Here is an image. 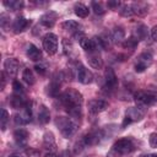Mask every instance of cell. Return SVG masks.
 I'll use <instances>...</instances> for the list:
<instances>
[{"instance_id":"obj_28","label":"cell","mask_w":157,"mask_h":157,"mask_svg":"<svg viewBox=\"0 0 157 157\" xmlns=\"http://www.w3.org/2000/svg\"><path fill=\"white\" fill-rule=\"evenodd\" d=\"M4 6L7 9V10H11V11H15V10H20L22 6H23V2L22 1H18V0H6L2 2Z\"/></svg>"},{"instance_id":"obj_36","label":"cell","mask_w":157,"mask_h":157,"mask_svg":"<svg viewBox=\"0 0 157 157\" xmlns=\"http://www.w3.org/2000/svg\"><path fill=\"white\" fill-rule=\"evenodd\" d=\"M148 142H150V146H151V147L157 148V132H153V134L150 135Z\"/></svg>"},{"instance_id":"obj_12","label":"cell","mask_w":157,"mask_h":157,"mask_svg":"<svg viewBox=\"0 0 157 157\" xmlns=\"http://www.w3.org/2000/svg\"><path fill=\"white\" fill-rule=\"evenodd\" d=\"M104 82H105V86L109 88V90H113L117 87L118 85V77L114 72V70L112 67H107L105 71H104Z\"/></svg>"},{"instance_id":"obj_44","label":"cell","mask_w":157,"mask_h":157,"mask_svg":"<svg viewBox=\"0 0 157 157\" xmlns=\"http://www.w3.org/2000/svg\"><path fill=\"white\" fill-rule=\"evenodd\" d=\"M10 157H20V156H15V155H13V156H10Z\"/></svg>"},{"instance_id":"obj_38","label":"cell","mask_w":157,"mask_h":157,"mask_svg":"<svg viewBox=\"0 0 157 157\" xmlns=\"http://www.w3.org/2000/svg\"><path fill=\"white\" fill-rule=\"evenodd\" d=\"M107 157H121V155H119L117 151H114L113 148L108 152V155H107Z\"/></svg>"},{"instance_id":"obj_9","label":"cell","mask_w":157,"mask_h":157,"mask_svg":"<svg viewBox=\"0 0 157 157\" xmlns=\"http://www.w3.org/2000/svg\"><path fill=\"white\" fill-rule=\"evenodd\" d=\"M76 78L83 83V85H88L93 81V74L87 69L83 65L81 64H77V69H76Z\"/></svg>"},{"instance_id":"obj_33","label":"cell","mask_w":157,"mask_h":157,"mask_svg":"<svg viewBox=\"0 0 157 157\" xmlns=\"http://www.w3.org/2000/svg\"><path fill=\"white\" fill-rule=\"evenodd\" d=\"M91 6H92V10L94 11L96 15H103L105 12V10L103 9L102 4L101 2H97V1H92L91 2Z\"/></svg>"},{"instance_id":"obj_4","label":"cell","mask_w":157,"mask_h":157,"mask_svg":"<svg viewBox=\"0 0 157 157\" xmlns=\"http://www.w3.org/2000/svg\"><path fill=\"white\" fill-rule=\"evenodd\" d=\"M114 151H117L119 155H126V153H130L135 150V145L132 142L131 139L129 137H123V139H119L114 142L113 147H112Z\"/></svg>"},{"instance_id":"obj_20","label":"cell","mask_w":157,"mask_h":157,"mask_svg":"<svg viewBox=\"0 0 157 157\" xmlns=\"http://www.w3.org/2000/svg\"><path fill=\"white\" fill-rule=\"evenodd\" d=\"M38 120H39V123H42V124H47V123H49V120H50L49 109H48L44 104H42V105L38 108Z\"/></svg>"},{"instance_id":"obj_15","label":"cell","mask_w":157,"mask_h":157,"mask_svg":"<svg viewBox=\"0 0 157 157\" xmlns=\"http://www.w3.org/2000/svg\"><path fill=\"white\" fill-rule=\"evenodd\" d=\"M87 60H88V64L93 69H97L98 70V69H102V66H103V60H102L98 50L92 52V53H88V59Z\"/></svg>"},{"instance_id":"obj_23","label":"cell","mask_w":157,"mask_h":157,"mask_svg":"<svg viewBox=\"0 0 157 157\" xmlns=\"http://www.w3.org/2000/svg\"><path fill=\"white\" fill-rule=\"evenodd\" d=\"M110 38H112V42H114V43L121 42V40L125 38V32H124V29H123L121 27H115V28L112 31Z\"/></svg>"},{"instance_id":"obj_3","label":"cell","mask_w":157,"mask_h":157,"mask_svg":"<svg viewBox=\"0 0 157 157\" xmlns=\"http://www.w3.org/2000/svg\"><path fill=\"white\" fill-rule=\"evenodd\" d=\"M134 99H135L137 107H140V108H142V107H148V105L153 104L155 102H157V101H156V97L153 96V93H152L150 90L135 92Z\"/></svg>"},{"instance_id":"obj_1","label":"cell","mask_w":157,"mask_h":157,"mask_svg":"<svg viewBox=\"0 0 157 157\" xmlns=\"http://www.w3.org/2000/svg\"><path fill=\"white\" fill-rule=\"evenodd\" d=\"M60 101L63 103V105L65 107L66 112L70 114L71 118L76 119L80 118L82 114V102H83V97L82 94L74 90V88H67L60 97Z\"/></svg>"},{"instance_id":"obj_25","label":"cell","mask_w":157,"mask_h":157,"mask_svg":"<svg viewBox=\"0 0 157 157\" xmlns=\"http://www.w3.org/2000/svg\"><path fill=\"white\" fill-rule=\"evenodd\" d=\"M131 5H132V10H134L135 15L144 16L148 12V5H146L144 2H135V4H131Z\"/></svg>"},{"instance_id":"obj_13","label":"cell","mask_w":157,"mask_h":157,"mask_svg":"<svg viewBox=\"0 0 157 157\" xmlns=\"http://www.w3.org/2000/svg\"><path fill=\"white\" fill-rule=\"evenodd\" d=\"M4 69L9 76L13 77V76H16V74L18 71V61L15 58H9L4 61Z\"/></svg>"},{"instance_id":"obj_43","label":"cell","mask_w":157,"mask_h":157,"mask_svg":"<svg viewBox=\"0 0 157 157\" xmlns=\"http://www.w3.org/2000/svg\"><path fill=\"white\" fill-rule=\"evenodd\" d=\"M144 157H157V153H148V155H145Z\"/></svg>"},{"instance_id":"obj_29","label":"cell","mask_w":157,"mask_h":157,"mask_svg":"<svg viewBox=\"0 0 157 157\" xmlns=\"http://www.w3.org/2000/svg\"><path fill=\"white\" fill-rule=\"evenodd\" d=\"M22 78H23V81H25L27 85H33V83L36 82L33 71H32L31 69H25V70H23V72H22Z\"/></svg>"},{"instance_id":"obj_39","label":"cell","mask_w":157,"mask_h":157,"mask_svg":"<svg viewBox=\"0 0 157 157\" xmlns=\"http://www.w3.org/2000/svg\"><path fill=\"white\" fill-rule=\"evenodd\" d=\"M34 69H36V71H37L38 74H42V75H43V74H45V69H44L43 66H38V65H37Z\"/></svg>"},{"instance_id":"obj_8","label":"cell","mask_w":157,"mask_h":157,"mask_svg":"<svg viewBox=\"0 0 157 157\" xmlns=\"http://www.w3.org/2000/svg\"><path fill=\"white\" fill-rule=\"evenodd\" d=\"M151 64H152V55L150 53H141L137 56L134 67L136 72H144Z\"/></svg>"},{"instance_id":"obj_26","label":"cell","mask_w":157,"mask_h":157,"mask_svg":"<svg viewBox=\"0 0 157 157\" xmlns=\"http://www.w3.org/2000/svg\"><path fill=\"white\" fill-rule=\"evenodd\" d=\"M55 20H56V15L53 13V12H49V13H45V15L42 16L40 23L44 25L45 27H53L54 23H55Z\"/></svg>"},{"instance_id":"obj_10","label":"cell","mask_w":157,"mask_h":157,"mask_svg":"<svg viewBox=\"0 0 157 157\" xmlns=\"http://www.w3.org/2000/svg\"><path fill=\"white\" fill-rule=\"evenodd\" d=\"M31 117H32V110H31V104L27 103L25 108H22V112L20 114H16L13 117V120L17 125H25L28 124L31 121Z\"/></svg>"},{"instance_id":"obj_27","label":"cell","mask_w":157,"mask_h":157,"mask_svg":"<svg viewBox=\"0 0 157 157\" xmlns=\"http://www.w3.org/2000/svg\"><path fill=\"white\" fill-rule=\"evenodd\" d=\"M59 91H60V82L53 78V81L48 85V93L52 97H56L59 94Z\"/></svg>"},{"instance_id":"obj_21","label":"cell","mask_w":157,"mask_h":157,"mask_svg":"<svg viewBox=\"0 0 157 157\" xmlns=\"http://www.w3.org/2000/svg\"><path fill=\"white\" fill-rule=\"evenodd\" d=\"M132 37H135L137 40L146 39V37H147V27L145 25H142V23L137 25L135 27V29H134V36Z\"/></svg>"},{"instance_id":"obj_30","label":"cell","mask_w":157,"mask_h":157,"mask_svg":"<svg viewBox=\"0 0 157 157\" xmlns=\"http://www.w3.org/2000/svg\"><path fill=\"white\" fill-rule=\"evenodd\" d=\"M9 120H10V117H9V113L6 109H2L1 110V117H0V128L2 131L6 130L7 128V124H9Z\"/></svg>"},{"instance_id":"obj_2","label":"cell","mask_w":157,"mask_h":157,"mask_svg":"<svg viewBox=\"0 0 157 157\" xmlns=\"http://www.w3.org/2000/svg\"><path fill=\"white\" fill-rule=\"evenodd\" d=\"M55 125L60 130L61 135L66 139L72 136L78 129V124L75 121V119L67 117H58L55 120Z\"/></svg>"},{"instance_id":"obj_40","label":"cell","mask_w":157,"mask_h":157,"mask_svg":"<svg viewBox=\"0 0 157 157\" xmlns=\"http://www.w3.org/2000/svg\"><path fill=\"white\" fill-rule=\"evenodd\" d=\"M108 6L109 7H117V6H119V1H114V2L113 1H109L108 2Z\"/></svg>"},{"instance_id":"obj_16","label":"cell","mask_w":157,"mask_h":157,"mask_svg":"<svg viewBox=\"0 0 157 157\" xmlns=\"http://www.w3.org/2000/svg\"><path fill=\"white\" fill-rule=\"evenodd\" d=\"M27 103L28 102L25 99V96H21V94H15L13 93L12 97H11V99H10V104L15 109H22V108L26 107Z\"/></svg>"},{"instance_id":"obj_6","label":"cell","mask_w":157,"mask_h":157,"mask_svg":"<svg viewBox=\"0 0 157 157\" xmlns=\"http://www.w3.org/2000/svg\"><path fill=\"white\" fill-rule=\"evenodd\" d=\"M43 48L49 55H54L58 52V37L54 33H47L43 37Z\"/></svg>"},{"instance_id":"obj_18","label":"cell","mask_w":157,"mask_h":157,"mask_svg":"<svg viewBox=\"0 0 157 157\" xmlns=\"http://www.w3.org/2000/svg\"><path fill=\"white\" fill-rule=\"evenodd\" d=\"M43 144H44V147L47 150H49L50 152H54V150L56 148V144H55V137L53 135V132H45L44 136H43Z\"/></svg>"},{"instance_id":"obj_35","label":"cell","mask_w":157,"mask_h":157,"mask_svg":"<svg viewBox=\"0 0 157 157\" xmlns=\"http://www.w3.org/2000/svg\"><path fill=\"white\" fill-rule=\"evenodd\" d=\"M63 48H64V53L65 54H70L72 52V43L69 39L64 38L63 39Z\"/></svg>"},{"instance_id":"obj_24","label":"cell","mask_w":157,"mask_h":157,"mask_svg":"<svg viewBox=\"0 0 157 157\" xmlns=\"http://www.w3.org/2000/svg\"><path fill=\"white\" fill-rule=\"evenodd\" d=\"M13 137H15V140H16L17 144L25 145L26 141H27V139H28V132H27V130H25V129H17V130L13 132Z\"/></svg>"},{"instance_id":"obj_37","label":"cell","mask_w":157,"mask_h":157,"mask_svg":"<svg viewBox=\"0 0 157 157\" xmlns=\"http://www.w3.org/2000/svg\"><path fill=\"white\" fill-rule=\"evenodd\" d=\"M151 37H152V39L155 42H157V25L152 27V29H151Z\"/></svg>"},{"instance_id":"obj_22","label":"cell","mask_w":157,"mask_h":157,"mask_svg":"<svg viewBox=\"0 0 157 157\" xmlns=\"http://www.w3.org/2000/svg\"><path fill=\"white\" fill-rule=\"evenodd\" d=\"M74 11H75L76 16L81 17V18L87 17V16H88V13H90L88 7H87V6H85V5H83V4H81V2L75 4V6H74Z\"/></svg>"},{"instance_id":"obj_17","label":"cell","mask_w":157,"mask_h":157,"mask_svg":"<svg viewBox=\"0 0 157 157\" xmlns=\"http://www.w3.org/2000/svg\"><path fill=\"white\" fill-rule=\"evenodd\" d=\"M26 54L28 56V59H31L32 61H38L42 58V52L34 45V44H28L27 45V50Z\"/></svg>"},{"instance_id":"obj_7","label":"cell","mask_w":157,"mask_h":157,"mask_svg":"<svg viewBox=\"0 0 157 157\" xmlns=\"http://www.w3.org/2000/svg\"><path fill=\"white\" fill-rule=\"evenodd\" d=\"M105 136L104 130H94V131H90L88 134H86L81 140L85 144V146H93L101 142V140Z\"/></svg>"},{"instance_id":"obj_32","label":"cell","mask_w":157,"mask_h":157,"mask_svg":"<svg viewBox=\"0 0 157 157\" xmlns=\"http://www.w3.org/2000/svg\"><path fill=\"white\" fill-rule=\"evenodd\" d=\"M137 39L135 37H130L128 39H125V42L123 43V47L124 48H128V49H134L136 45H137Z\"/></svg>"},{"instance_id":"obj_42","label":"cell","mask_w":157,"mask_h":157,"mask_svg":"<svg viewBox=\"0 0 157 157\" xmlns=\"http://www.w3.org/2000/svg\"><path fill=\"white\" fill-rule=\"evenodd\" d=\"M150 91L153 93V96L156 97V101H157V87H153V88H150Z\"/></svg>"},{"instance_id":"obj_5","label":"cell","mask_w":157,"mask_h":157,"mask_svg":"<svg viewBox=\"0 0 157 157\" xmlns=\"http://www.w3.org/2000/svg\"><path fill=\"white\" fill-rule=\"evenodd\" d=\"M145 115V112L140 108V107H130L126 109L125 112V117H124V121H123V126H126V124L134 123V121H140Z\"/></svg>"},{"instance_id":"obj_14","label":"cell","mask_w":157,"mask_h":157,"mask_svg":"<svg viewBox=\"0 0 157 157\" xmlns=\"http://www.w3.org/2000/svg\"><path fill=\"white\" fill-rule=\"evenodd\" d=\"M29 23H31V21L26 20V18L22 17V16H18V17L15 18V21H13V23H12V29H13L15 33L23 32V31L29 26Z\"/></svg>"},{"instance_id":"obj_11","label":"cell","mask_w":157,"mask_h":157,"mask_svg":"<svg viewBox=\"0 0 157 157\" xmlns=\"http://www.w3.org/2000/svg\"><path fill=\"white\" fill-rule=\"evenodd\" d=\"M108 108V102L104 99H91L88 102V110L92 114H98L101 112H104Z\"/></svg>"},{"instance_id":"obj_41","label":"cell","mask_w":157,"mask_h":157,"mask_svg":"<svg viewBox=\"0 0 157 157\" xmlns=\"http://www.w3.org/2000/svg\"><path fill=\"white\" fill-rule=\"evenodd\" d=\"M44 157H59V156H58L55 152H50V151H49V152H47V153L44 155Z\"/></svg>"},{"instance_id":"obj_34","label":"cell","mask_w":157,"mask_h":157,"mask_svg":"<svg viewBox=\"0 0 157 157\" xmlns=\"http://www.w3.org/2000/svg\"><path fill=\"white\" fill-rule=\"evenodd\" d=\"M12 88H13V93H15V94H21V96H25L23 87H22V85H21L18 81H13V83H12Z\"/></svg>"},{"instance_id":"obj_31","label":"cell","mask_w":157,"mask_h":157,"mask_svg":"<svg viewBox=\"0 0 157 157\" xmlns=\"http://www.w3.org/2000/svg\"><path fill=\"white\" fill-rule=\"evenodd\" d=\"M119 13L124 17H131L134 16V10H132V5H124L121 6V9L119 10Z\"/></svg>"},{"instance_id":"obj_19","label":"cell","mask_w":157,"mask_h":157,"mask_svg":"<svg viewBox=\"0 0 157 157\" xmlns=\"http://www.w3.org/2000/svg\"><path fill=\"white\" fill-rule=\"evenodd\" d=\"M61 27H63L65 31L71 32L72 34H75L76 32L81 31V29H80V28H81V26L78 25V22H76V21H74V20H67V21H64V22L61 23Z\"/></svg>"}]
</instances>
